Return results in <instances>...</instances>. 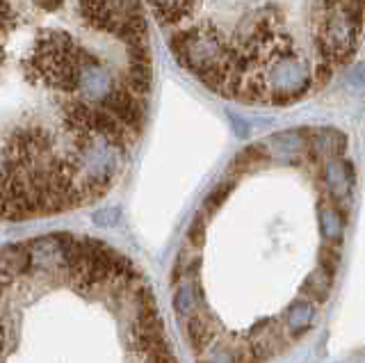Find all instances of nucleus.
<instances>
[{"instance_id": "obj_2", "label": "nucleus", "mask_w": 365, "mask_h": 363, "mask_svg": "<svg viewBox=\"0 0 365 363\" xmlns=\"http://www.w3.org/2000/svg\"><path fill=\"white\" fill-rule=\"evenodd\" d=\"M0 363H178L151 283L117 247L55 231L0 249Z\"/></svg>"}, {"instance_id": "obj_6", "label": "nucleus", "mask_w": 365, "mask_h": 363, "mask_svg": "<svg viewBox=\"0 0 365 363\" xmlns=\"http://www.w3.org/2000/svg\"><path fill=\"white\" fill-rule=\"evenodd\" d=\"M37 5L43 9V12H55L64 5V0H37Z\"/></svg>"}, {"instance_id": "obj_4", "label": "nucleus", "mask_w": 365, "mask_h": 363, "mask_svg": "<svg viewBox=\"0 0 365 363\" xmlns=\"http://www.w3.org/2000/svg\"><path fill=\"white\" fill-rule=\"evenodd\" d=\"M194 3H197V0H151L153 12H163V9L176 7V5H182V7H187V9H194Z\"/></svg>"}, {"instance_id": "obj_3", "label": "nucleus", "mask_w": 365, "mask_h": 363, "mask_svg": "<svg viewBox=\"0 0 365 363\" xmlns=\"http://www.w3.org/2000/svg\"><path fill=\"white\" fill-rule=\"evenodd\" d=\"M226 46L228 41L222 39V35L212 26H190L169 35V48L178 64L185 66L194 78H199L205 87L217 94L222 92V60Z\"/></svg>"}, {"instance_id": "obj_1", "label": "nucleus", "mask_w": 365, "mask_h": 363, "mask_svg": "<svg viewBox=\"0 0 365 363\" xmlns=\"http://www.w3.org/2000/svg\"><path fill=\"white\" fill-rule=\"evenodd\" d=\"M356 169L336 128L240 151L194 210L171 306L197 363H272L313 332L338 281Z\"/></svg>"}, {"instance_id": "obj_5", "label": "nucleus", "mask_w": 365, "mask_h": 363, "mask_svg": "<svg viewBox=\"0 0 365 363\" xmlns=\"http://www.w3.org/2000/svg\"><path fill=\"white\" fill-rule=\"evenodd\" d=\"M11 21V5L9 0H0V32H3Z\"/></svg>"}]
</instances>
